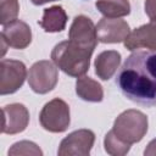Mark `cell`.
<instances>
[{
  "mask_svg": "<svg viewBox=\"0 0 156 156\" xmlns=\"http://www.w3.org/2000/svg\"><path fill=\"white\" fill-rule=\"evenodd\" d=\"M116 84L130 101L146 106H156V52L135 50L118 71Z\"/></svg>",
  "mask_w": 156,
  "mask_h": 156,
  "instance_id": "6da1fadb",
  "label": "cell"
},
{
  "mask_svg": "<svg viewBox=\"0 0 156 156\" xmlns=\"http://www.w3.org/2000/svg\"><path fill=\"white\" fill-rule=\"evenodd\" d=\"M91 54L93 50L82 48L71 40H65L54 46L51 60L69 77L79 78L88 72Z\"/></svg>",
  "mask_w": 156,
  "mask_h": 156,
  "instance_id": "7a4b0ae2",
  "label": "cell"
},
{
  "mask_svg": "<svg viewBox=\"0 0 156 156\" xmlns=\"http://www.w3.org/2000/svg\"><path fill=\"white\" fill-rule=\"evenodd\" d=\"M149 121L145 113L139 110H126L113 122V133L124 143L132 145L139 143L147 133Z\"/></svg>",
  "mask_w": 156,
  "mask_h": 156,
  "instance_id": "3957f363",
  "label": "cell"
},
{
  "mask_svg": "<svg viewBox=\"0 0 156 156\" xmlns=\"http://www.w3.org/2000/svg\"><path fill=\"white\" fill-rule=\"evenodd\" d=\"M40 126L51 133H62L67 130L71 123L69 106L62 99L55 98L46 102L39 113Z\"/></svg>",
  "mask_w": 156,
  "mask_h": 156,
  "instance_id": "277c9868",
  "label": "cell"
},
{
  "mask_svg": "<svg viewBox=\"0 0 156 156\" xmlns=\"http://www.w3.org/2000/svg\"><path fill=\"white\" fill-rule=\"evenodd\" d=\"M57 66L48 60L37 61L28 72V84L37 94H46L56 87L58 82Z\"/></svg>",
  "mask_w": 156,
  "mask_h": 156,
  "instance_id": "5b68a950",
  "label": "cell"
},
{
  "mask_svg": "<svg viewBox=\"0 0 156 156\" xmlns=\"http://www.w3.org/2000/svg\"><path fill=\"white\" fill-rule=\"evenodd\" d=\"M27 78V68L22 61L2 58L0 62V94L9 95L22 88Z\"/></svg>",
  "mask_w": 156,
  "mask_h": 156,
  "instance_id": "8992f818",
  "label": "cell"
},
{
  "mask_svg": "<svg viewBox=\"0 0 156 156\" xmlns=\"http://www.w3.org/2000/svg\"><path fill=\"white\" fill-rule=\"evenodd\" d=\"M95 134L90 129H78L69 133L60 143V156H88L94 146Z\"/></svg>",
  "mask_w": 156,
  "mask_h": 156,
  "instance_id": "52a82bcc",
  "label": "cell"
},
{
  "mask_svg": "<svg viewBox=\"0 0 156 156\" xmlns=\"http://www.w3.org/2000/svg\"><path fill=\"white\" fill-rule=\"evenodd\" d=\"M68 40L94 51L99 41L96 35V26L89 17L84 15L76 16L68 30Z\"/></svg>",
  "mask_w": 156,
  "mask_h": 156,
  "instance_id": "ba28073f",
  "label": "cell"
},
{
  "mask_svg": "<svg viewBox=\"0 0 156 156\" xmlns=\"http://www.w3.org/2000/svg\"><path fill=\"white\" fill-rule=\"evenodd\" d=\"M129 33V24L121 18L104 17L96 24L98 40L104 44H116L124 41Z\"/></svg>",
  "mask_w": 156,
  "mask_h": 156,
  "instance_id": "9c48e42d",
  "label": "cell"
},
{
  "mask_svg": "<svg viewBox=\"0 0 156 156\" xmlns=\"http://www.w3.org/2000/svg\"><path fill=\"white\" fill-rule=\"evenodd\" d=\"M29 123V111L23 104H10L2 107V127L4 134H18L23 132Z\"/></svg>",
  "mask_w": 156,
  "mask_h": 156,
  "instance_id": "30bf717a",
  "label": "cell"
},
{
  "mask_svg": "<svg viewBox=\"0 0 156 156\" xmlns=\"http://www.w3.org/2000/svg\"><path fill=\"white\" fill-rule=\"evenodd\" d=\"M1 40L5 41L9 48L23 50L32 41L30 27L21 20H15L12 22H9L2 26Z\"/></svg>",
  "mask_w": 156,
  "mask_h": 156,
  "instance_id": "8fae6325",
  "label": "cell"
},
{
  "mask_svg": "<svg viewBox=\"0 0 156 156\" xmlns=\"http://www.w3.org/2000/svg\"><path fill=\"white\" fill-rule=\"evenodd\" d=\"M123 44L129 51L146 48L156 52V20H152L149 23L135 28L124 39Z\"/></svg>",
  "mask_w": 156,
  "mask_h": 156,
  "instance_id": "7c38bea8",
  "label": "cell"
},
{
  "mask_svg": "<svg viewBox=\"0 0 156 156\" xmlns=\"http://www.w3.org/2000/svg\"><path fill=\"white\" fill-rule=\"evenodd\" d=\"M121 63V54L116 50H105L95 58V74L102 79L108 80L116 73Z\"/></svg>",
  "mask_w": 156,
  "mask_h": 156,
  "instance_id": "4fadbf2b",
  "label": "cell"
},
{
  "mask_svg": "<svg viewBox=\"0 0 156 156\" xmlns=\"http://www.w3.org/2000/svg\"><path fill=\"white\" fill-rule=\"evenodd\" d=\"M67 13L62 6L55 5L48 7L43 12V17L39 21V26L46 33H58L66 28Z\"/></svg>",
  "mask_w": 156,
  "mask_h": 156,
  "instance_id": "5bb4252c",
  "label": "cell"
},
{
  "mask_svg": "<svg viewBox=\"0 0 156 156\" xmlns=\"http://www.w3.org/2000/svg\"><path fill=\"white\" fill-rule=\"evenodd\" d=\"M76 94L88 102H100L104 99V89L101 84L87 76H82L77 79Z\"/></svg>",
  "mask_w": 156,
  "mask_h": 156,
  "instance_id": "9a60e30c",
  "label": "cell"
},
{
  "mask_svg": "<svg viewBox=\"0 0 156 156\" xmlns=\"http://www.w3.org/2000/svg\"><path fill=\"white\" fill-rule=\"evenodd\" d=\"M95 7L108 18H119L130 13V4L128 0H98Z\"/></svg>",
  "mask_w": 156,
  "mask_h": 156,
  "instance_id": "2e32d148",
  "label": "cell"
},
{
  "mask_svg": "<svg viewBox=\"0 0 156 156\" xmlns=\"http://www.w3.org/2000/svg\"><path fill=\"white\" fill-rule=\"evenodd\" d=\"M104 146H105V151L108 155H112V156H123V155H126V154L129 152L132 145H129V144L124 143L123 140H121L113 133V130L111 129L105 135Z\"/></svg>",
  "mask_w": 156,
  "mask_h": 156,
  "instance_id": "e0dca14e",
  "label": "cell"
},
{
  "mask_svg": "<svg viewBox=\"0 0 156 156\" xmlns=\"http://www.w3.org/2000/svg\"><path fill=\"white\" fill-rule=\"evenodd\" d=\"M18 12V0H0V23L2 26L17 20Z\"/></svg>",
  "mask_w": 156,
  "mask_h": 156,
  "instance_id": "ac0fdd59",
  "label": "cell"
},
{
  "mask_svg": "<svg viewBox=\"0 0 156 156\" xmlns=\"http://www.w3.org/2000/svg\"><path fill=\"white\" fill-rule=\"evenodd\" d=\"M9 155H35V156H41L43 151L39 149V146L28 140H22L15 143L10 149H9Z\"/></svg>",
  "mask_w": 156,
  "mask_h": 156,
  "instance_id": "d6986e66",
  "label": "cell"
},
{
  "mask_svg": "<svg viewBox=\"0 0 156 156\" xmlns=\"http://www.w3.org/2000/svg\"><path fill=\"white\" fill-rule=\"evenodd\" d=\"M144 10L150 21L156 20V0H145L144 2Z\"/></svg>",
  "mask_w": 156,
  "mask_h": 156,
  "instance_id": "ffe728a7",
  "label": "cell"
},
{
  "mask_svg": "<svg viewBox=\"0 0 156 156\" xmlns=\"http://www.w3.org/2000/svg\"><path fill=\"white\" fill-rule=\"evenodd\" d=\"M144 155L145 156H155L156 155V138L152 139L147 144V146H146V149L144 151Z\"/></svg>",
  "mask_w": 156,
  "mask_h": 156,
  "instance_id": "44dd1931",
  "label": "cell"
},
{
  "mask_svg": "<svg viewBox=\"0 0 156 156\" xmlns=\"http://www.w3.org/2000/svg\"><path fill=\"white\" fill-rule=\"evenodd\" d=\"M34 5H37V6H39V5H44V4H46V2H52V1H56V0H30Z\"/></svg>",
  "mask_w": 156,
  "mask_h": 156,
  "instance_id": "7402d4cb",
  "label": "cell"
}]
</instances>
